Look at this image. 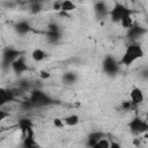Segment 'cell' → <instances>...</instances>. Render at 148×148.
Returning <instances> with one entry per match:
<instances>
[{"mask_svg":"<svg viewBox=\"0 0 148 148\" xmlns=\"http://www.w3.org/2000/svg\"><path fill=\"white\" fill-rule=\"evenodd\" d=\"M38 75H39V77L43 79V80H46V79H50V77H51V73L47 72V71H40Z\"/></svg>","mask_w":148,"mask_h":148,"instance_id":"obj_22","label":"cell"},{"mask_svg":"<svg viewBox=\"0 0 148 148\" xmlns=\"http://www.w3.org/2000/svg\"><path fill=\"white\" fill-rule=\"evenodd\" d=\"M130 99H131V104L134 105H139L145 101V95L143 91L139 88V87H134L131 89L130 91Z\"/></svg>","mask_w":148,"mask_h":148,"instance_id":"obj_6","label":"cell"},{"mask_svg":"<svg viewBox=\"0 0 148 148\" xmlns=\"http://www.w3.org/2000/svg\"><path fill=\"white\" fill-rule=\"evenodd\" d=\"M110 143H111L110 140H108L106 138H102L91 148H110Z\"/></svg>","mask_w":148,"mask_h":148,"instance_id":"obj_19","label":"cell"},{"mask_svg":"<svg viewBox=\"0 0 148 148\" xmlns=\"http://www.w3.org/2000/svg\"><path fill=\"white\" fill-rule=\"evenodd\" d=\"M110 148H121V147H120V145L118 142H114L113 141V142L110 143Z\"/></svg>","mask_w":148,"mask_h":148,"instance_id":"obj_24","label":"cell"},{"mask_svg":"<svg viewBox=\"0 0 148 148\" xmlns=\"http://www.w3.org/2000/svg\"><path fill=\"white\" fill-rule=\"evenodd\" d=\"M45 57H46V53H45L42 49H39V47L32 50V52H31V59H32L34 61H36V62L43 61V60L45 59Z\"/></svg>","mask_w":148,"mask_h":148,"instance_id":"obj_12","label":"cell"},{"mask_svg":"<svg viewBox=\"0 0 148 148\" xmlns=\"http://www.w3.org/2000/svg\"><path fill=\"white\" fill-rule=\"evenodd\" d=\"M52 8H53L54 10H60V8H61V1H56V2H53Z\"/></svg>","mask_w":148,"mask_h":148,"instance_id":"obj_23","label":"cell"},{"mask_svg":"<svg viewBox=\"0 0 148 148\" xmlns=\"http://www.w3.org/2000/svg\"><path fill=\"white\" fill-rule=\"evenodd\" d=\"M20 57V52L14 49H8L2 54V64L6 66H10L17 58Z\"/></svg>","mask_w":148,"mask_h":148,"instance_id":"obj_5","label":"cell"},{"mask_svg":"<svg viewBox=\"0 0 148 148\" xmlns=\"http://www.w3.org/2000/svg\"><path fill=\"white\" fill-rule=\"evenodd\" d=\"M95 12H96V14L98 16L104 17L109 13V9L106 7V3H104V2H97V3H95Z\"/></svg>","mask_w":148,"mask_h":148,"instance_id":"obj_16","label":"cell"},{"mask_svg":"<svg viewBox=\"0 0 148 148\" xmlns=\"http://www.w3.org/2000/svg\"><path fill=\"white\" fill-rule=\"evenodd\" d=\"M62 120H64V124L67 125V126H75V125H77V124L80 123L79 116H77V114H74V113L66 116Z\"/></svg>","mask_w":148,"mask_h":148,"instance_id":"obj_15","label":"cell"},{"mask_svg":"<svg viewBox=\"0 0 148 148\" xmlns=\"http://www.w3.org/2000/svg\"><path fill=\"white\" fill-rule=\"evenodd\" d=\"M10 67L13 68V71H14L16 74H22L23 72L28 71V65H27L24 58L21 57V56L10 65Z\"/></svg>","mask_w":148,"mask_h":148,"instance_id":"obj_7","label":"cell"},{"mask_svg":"<svg viewBox=\"0 0 148 148\" xmlns=\"http://www.w3.org/2000/svg\"><path fill=\"white\" fill-rule=\"evenodd\" d=\"M146 32H147V30L143 29V28H141V27H135V25H133L132 28L128 29V36H130L131 38H138V37H140V36L145 35Z\"/></svg>","mask_w":148,"mask_h":148,"instance_id":"obj_10","label":"cell"},{"mask_svg":"<svg viewBox=\"0 0 148 148\" xmlns=\"http://www.w3.org/2000/svg\"><path fill=\"white\" fill-rule=\"evenodd\" d=\"M120 25L124 28V29H130V28H132L133 25H134V21H133V17H132V15L131 14H128V15H126V16H124L121 20H120Z\"/></svg>","mask_w":148,"mask_h":148,"instance_id":"obj_17","label":"cell"},{"mask_svg":"<svg viewBox=\"0 0 148 148\" xmlns=\"http://www.w3.org/2000/svg\"><path fill=\"white\" fill-rule=\"evenodd\" d=\"M16 30H17V32H20V34H27V32L30 30V24H29L27 21H21V22L17 23Z\"/></svg>","mask_w":148,"mask_h":148,"instance_id":"obj_18","label":"cell"},{"mask_svg":"<svg viewBox=\"0 0 148 148\" xmlns=\"http://www.w3.org/2000/svg\"><path fill=\"white\" fill-rule=\"evenodd\" d=\"M17 125H18L20 130L23 131V132H28V131L32 130V121H31L30 119H28V118H22V119H20V120L17 121Z\"/></svg>","mask_w":148,"mask_h":148,"instance_id":"obj_13","label":"cell"},{"mask_svg":"<svg viewBox=\"0 0 148 148\" xmlns=\"http://www.w3.org/2000/svg\"><path fill=\"white\" fill-rule=\"evenodd\" d=\"M47 101V97L45 94L40 92V91H35L31 96V102L36 103V104H45Z\"/></svg>","mask_w":148,"mask_h":148,"instance_id":"obj_11","label":"cell"},{"mask_svg":"<svg viewBox=\"0 0 148 148\" xmlns=\"http://www.w3.org/2000/svg\"><path fill=\"white\" fill-rule=\"evenodd\" d=\"M109 14H110L111 20H112L113 22H120V20H121L124 16L131 14V9H128L127 7H125V6H124L123 3H120V2H116L114 6H113V8L109 10Z\"/></svg>","mask_w":148,"mask_h":148,"instance_id":"obj_2","label":"cell"},{"mask_svg":"<svg viewBox=\"0 0 148 148\" xmlns=\"http://www.w3.org/2000/svg\"><path fill=\"white\" fill-rule=\"evenodd\" d=\"M53 125H54L56 127H58V128H62V127L65 126L64 120L60 119V118H54V119H53Z\"/></svg>","mask_w":148,"mask_h":148,"instance_id":"obj_21","label":"cell"},{"mask_svg":"<svg viewBox=\"0 0 148 148\" xmlns=\"http://www.w3.org/2000/svg\"><path fill=\"white\" fill-rule=\"evenodd\" d=\"M143 56H145V52L139 44H136V43L131 44L126 47L121 59L119 60V65L130 66V65L134 64L138 59H141Z\"/></svg>","mask_w":148,"mask_h":148,"instance_id":"obj_1","label":"cell"},{"mask_svg":"<svg viewBox=\"0 0 148 148\" xmlns=\"http://www.w3.org/2000/svg\"><path fill=\"white\" fill-rule=\"evenodd\" d=\"M9 116H10L9 111H7V110L3 109V108H0V124H1L5 119H7Z\"/></svg>","mask_w":148,"mask_h":148,"instance_id":"obj_20","label":"cell"},{"mask_svg":"<svg viewBox=\"0 0 148 148\" xmlns=\"http://www.w3.org/2000/svg\"><path fill=\"white\" fill-rule=\"evenodd\" d=\"M76 8L75 3L71 0H65V1H61V13L62 14H66V13H69V12H73L74 9Z\"/></svg>","mask_w":148,"mask_h":148,"instance_id":"obj_14","label":"cell"},{"mask_svg":"<svg viewBox=\"0 0 148 148\" xmlns=\"http://www.w3.org/2000/svg\"><path fill=\"white\" fill-rule=\"evenodd\" d=\"M128 126H130L131 131H132L133 133H135V134L146 133L147 130H148V124H147V121L143 120V119H141V118H139V117L132 119V120L130 121V125H128Z\"/></svg>","mask_w":148,"mask_h":148,"instance_id":"obj_3","label":"cell"},{"mask_svg":"<svg viewBox=\"0 0 148 148\" xmlns=\"http://www.w3.org/2000/svg\"><path fill=\"white\" fill-rule=\"evenodd\" d=\"M14 98H15V94L13 92V90L0 87V108L6 106Z\"/></svg>","mask_w":148,"mask_h":148,"instance_id":"obj_4","label":"cell"},{"mask_svg":"<svg viewBox=\"0 0 148 148\" xmlns=\"http://www.w3.org/2000/svg\"><path fill=\"white\" fill-rule=\"evenodd\" d=\"M118 65L119 62H116L113 58H106L104 60V64H103V68L106 73L109 74H114L117 71H118Z\"/></svg>","mask_w":148,"mask_h":148,"instance_id":"obj_8","label":"cell"},{"mask_svg":"<svg viewBox=\"0 0 148 148\" xmlns=\"http://www.w3.org/2000/svg\"><path fill=\"white\" fill-rule=\"evenodd\" d=\"M25 133H27V136L23 140L22 147L23 148H38L37 143H36V141H35V139L32 136V130H30V131H28Z\"/></svg>","mask_w":148,"mask_h":148,"instance_id":"obj_9","label":"cell"}]
</instances>
